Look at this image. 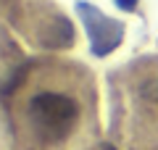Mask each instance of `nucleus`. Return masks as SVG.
Here are the masks:
<instances>
[{"label": "nucleus", "instance_id": "f03ea898", "mask_svg": "<svg viewBox=\"0 0 158 150\" xmlns=\"http://www.w3.org/2000/svg\"><path fill=\"white\" fill-rule=\"evenodd\" d=\"M113 134L132 150L158 148V56L127 63L111 77Z\"/></svg>", "mask_w": 158, "mask_h": 150}, {"label": "nucleus", "instance_id": "20e7f679", "mask_svg": "<svg viewBox=\"0 0 158 150\" xmlns=\"http://www.w3.org/2000/svg\"><path fill=\"white\" fill-rule=\"evenodd\" d=\"M135 3H137V0H118V6L127 8V11H135Z\"/></svg>", "mask_w": 158, "mask_h": 150}, {"label": "nucleus", "instance_id": "f257e3e1", "mask_svg": "<svg viewBox=\"0 0 158 150\" xmlns=\"http://www.w3.org/2000/svg\"><path fill=\"white\" fill-rule=\"evenodd\" d=\"M16 150H92L98 142V84L79 61H34L8 92Z\"/></svg>", "mask_w": 158, "mask_h": 150}, {"label": "nucleus", "instance_id": "7ed1b4c3", "mask_svg": "<svg viewBox=\"0 0 158 150\" xmlns=\"http://www.w3.org/2000/svg\"><path fill=\"white\" fill-rule=\"evenodd\" d=\"M77 11H79V16H82V21H85L87 32H90L92 53H95V56H108V53L121 42V34H124L121 21H113V19L103 16L98 8L87 6V3H79Z\"/></svg>", "mask_w": 158, "mask_h": 150}, {"label": "nucleus", "instance_id": "39448f33", "mask_svg": "<svg viewBox=\"0 0 158 150\" xmlns=\"http://www.w3.org/2000/svg\"><path fill=\"white\" fill-rule=\"evenodd\" d=\"M3 142H6V129H3V121H0V150H3Z\"/></svg>", "mask_w": 158, "mask_h": 150}]
</instances>
